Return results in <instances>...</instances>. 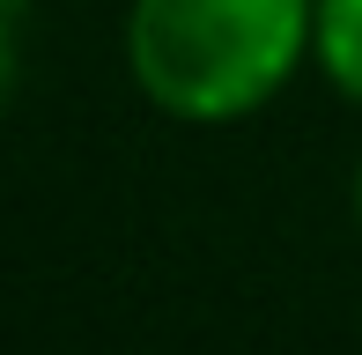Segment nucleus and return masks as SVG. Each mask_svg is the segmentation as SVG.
<instances>
[{"mask_svg":"<svg viewBox=\"0 0 362 355\" xmlns=\"http://www.w3.org/2000/svg\"><path fill=\"white\" fill-rule=\"evenodd\" d=\"M310 59L348 104H362V0H318L310 8Z\"/></svg>","mask_w":362,"mask_h":355,"instance_id":"nucleus-2","label":"nucleus"},{"mask_svg":"<svg viewBox=\"0 0 362 355\" xmlns=\"http://www.w3.org/2000/svg\"><path fill=\"white\" fill-rule=\"evenodd\" d=\"M23 23H30V0H0V104L23 82Z\"/></svg>","mask_w":362,"mask_h":355,"instance_id":"nucleus-3","label":"nucleus"},{"mask_svg":"<svg viewBox=\"0 0 362 355\" xmlns=\"http://www.w3.org/2000/svg\"><path fill=\"white\" fill-rule=\"evenodd\" d=\"M355 222H362V163H355Z\"/></svg>","mask_w":362,"mask_h":355,"instance_id":"nucleus-4","label":"nucleus"},{"mask_svg":"<svg viewBox=\"0 0 362 355\" xmlns=\"http://www.w3.org/2000/svg\"><path fill=\"white\" fill-rule=\"evenodd\" d=\"M310 8L318 0H126V74L163 119H252L310 59Z\"/></svg>","mask_w":362,"mask_h":355,"instance_id":"nucleus-1","label":"nucleus"}]
</instances>
